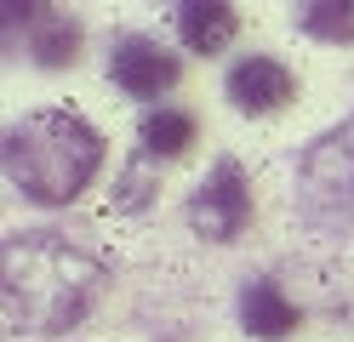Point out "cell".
<instances>
[{
	"mask_svg": "<svg viewBox=\"0 0 354 342\" xmlns=\"http://www.w3.org/2000/svg\"><path fill=\"white\" fill-rule=\"evenodd\" d=\"M103 263L63 234H12L6 240V331L52 336L80 325L103 296Z\"/></svg>",
	"mask_w": 354,
	"mask_h": 342,
	"instance_id": "obj_1",
	"label": "cell"
},
{
	"mask_svg": "<svg viewBox=\"0 0 354 342\" xmlns=\"http://www.w3.org/2000/svg\"><path fill=\"white\" fill-rule=\"evenodd\" d=\"M103 166V137L69 108L24 114L6 131V177L40 205H69Z\"/></svg>",
	"mask_w": 354,
	"mask_h": 342,
	"instance_id": "obj_2",
	"label": "cell"
},
{
	"mask_svg": "<svg viewBox=\"0 0 354 342\" xmlns=\"http://www.w3.org/2000/svg\"><path fill=\"white\" fill-rule=\"evenodd\" d=\"M189 222H194L201 240H234L240 228L252 222V182H246V171H240L234 160H217L212 177L194 189Z\"/></svg>",
	"mask_w": 354,
	"mask_h": 342,
	"instance_id": "obj_3",
	"label": "cell"
},
{
	"mask_svg": "<svg viewBox=\"0 0 354 342\" xmlns=\"http://www.w3.org/2000/svg\"><path fill=\"white\" fill-rule=\"evenodd\" d=\"M109 80H115L126 97H160V91L177 86V57L166 52L160 40H143V35H126L109 57Z\"/></svg>",
	"mask_w": 354,
	"mask_h": 342,
	"instance_id": "obj_4",
	"label": "cell"
},
{
	"mask_svg": "<svg viewBox=\"0 0 354 342\" xmlns=\"http://www.w3.org/2000/svg\"><path fill=\"white\" fill-rule=\"evenodd\" d=\"M292 91H297L292 68L274 63V57H246L229 75V103L246 108V114H274L280 103H292Z\"/></svg>",
	"mask_w": 354,
	"mask_h": 342,
	"instance_id": "obj_5",
	"label": "cell"
},
{
	"mask_svg": "<svg viewBox=\"0 0 354 342\" xmlns=\"http://www.w3.org/2000/svg\"><path fill=\"white\" fill-rule=\"evenodd\" d=\"M240 319H246L252 336L280 342L286 331H297V303H292L274 280H252L246 291H240Z\"/></svg>",
	"mask_w": 354,
	"mask_h": 342,
	"instance_id": "obj_6",
	"label": "cell"
},
{
	"mask_svg": "<svg viewBox=\"0 0 354 342\" xmlns=\"http://www.w3.org/2000/svg\"><path fill=\"white\" fill-rule=\"evenodd\" d=\"M234 29H240V17H234V6H206V0H189V6H177V35H183V46L189 52H223V46L234 40Z\"/></svg>",
	"mask_w": 354,
	"mask_h": 342,
	"instance_id": "obj_7",
	"label": "cell"
},
{
	"mask_svg": "<svg viewBox=\"0 0 354 342\" xmlns=\"http://www.w3.org/2000/svg\"><path fill=\"white\" fill-rule=\"evenodd\" d=\"M29 23H35V35H29V46H35V57L40 63H69L75 57V46H80V29L69 17H57L52 6H29Z\"/></svg>",
	"mask_w": 354,
	"mask_h": 342,
	"instance_id": "obj_8",
	"label": "cell"
},
{
	"mask_svg": "<svg viewBox=\"0 0 354 342\" xmlns=\"http://www.w3.org/2000/svg\"><path fill=\"white\" fill-rule=\"evenodd\" d=\"M143 149H149V154H166V160L189 154V149H194V114H183V108H154L149 120H143Z\"/></svg>",
	"mask_w": 354,
	"mask_h": 342,
	"instance_id": "obj_9",
	"label": "cell"
},
{
	"mask_svg": "<svg viewBox=\"0 0 354 342\" xmlns=\"http://www.w3.org/2000/svg\"><path fill=\"white\" fill-rule=\"evenodd\" d=\"M297 23L320 40H354V6H303Z\"/></svg>",
	"mask_w": 354,
	"mask_h": 342,
	"instance_id": "obj_10",
	"label": "cell"
}]
</instances>
